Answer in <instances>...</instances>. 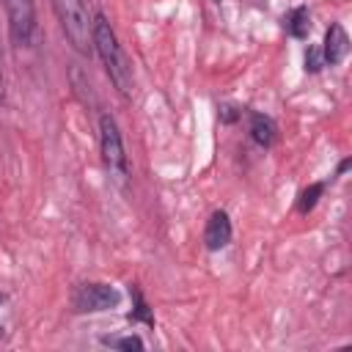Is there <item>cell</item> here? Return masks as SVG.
Returning a JSON list of instances; mask_svg holds the SVG:
<instances>
[{
    "mask_svg": "<svg viewBox=\"0 0 352 352\" xmlns=\"http://www.w3.org/2000/svg\"><path fill=\"white\" fill-rule=\"evenodd\" d=\"M248 135L258 148H272L278 140V124L272 121V116L267 113H250V124H248Z\"/></svg>",
    "mask_w": 352,
    "mask_h": 352,
    "instance_id": "ba28073f",
    "label": "cell"
},
{
    "mask_svg": "<svg viewBox=\"0 0 352 352\" xmlns=\"http://www.w3.org/2000/svg\"><path fill=\"white\" fill-rule=\"evenodd\" d=\"M99 344H104V346H110V349H124V352H140V349H146V344H143V338H140L138 333H126V336H102Z\"/></svg>",
    "mask_w": 352,
    "mask_h": 352,
    "instance_id": "7c38bea8",
    "label": "cell"
},
{
    "mask_svg": "<svg viewBox=\"0 0 352 352\" xmlns=\"http://www.w3.org/2000/svg\"><path fill=\"white\" fill-rule=\"evenodd\" d=\"M8 36L16 47H30L36 36V3L33 0H3Z\"/></svg>",
    "mask_w": 352,
    "mask_h": 352,
    "instance_id": "5b68a950",
    "label": "cell"
},
{
    "mask_svg": "<svg viewBox=\"0 0 352 352\" xmlns=\"http://www.w3.org/2000/svg\"><path fill=\"white\" fill-rule=\"evenodd\" d=\"M91 44H94V52L99 55L102 66H104V74L110 77L113 88L129 99L132 96V88H135V77H132V66H129V58L110 25V19L99 11L94 14V22H91Z\"/></svg>",
    "mask_w": 352,
    "mask_h": 352,
    "instance_id": "6da1fadb",
    "label": "cell"
},
{
    "mask_svg": "<svg viewBox=\"0 0 352 352\" xmlns=\"http://www.w3.org/2000/svg\"><path fill=\"white\" fill-rule=\"evenodd\" d=\"M99 154H102V162L110 170V176H116L118 182H126V176H129L126 148H124V138H121L118 121L110 113L99 116Z\"/></svg>",
    "mask_w": 352,
    "mask_h": 352,
    "instance_id": "3957f363",
    "label": "cell"
},
{
    "mask_svg": "<svg viewBox=\"0 0 352 352\" xmlns=\"http://www.w3.org/2000/svg\"><path fill=\"white\" fill-rule=\"evenodd\" d=\"M0 300H3V294H0Z\"/></svg>",
    "mask_w": 352,
    "mask_h": 352,
    "instance_id": "ac0fdd59",
    "label": "cell"
},
{
    "mask_svg": "<svg viewBox=\"0 0 352 352\" xmlns=\"http://www.w3.org/2000/svg\"><path fill=\"white\" fill-rule=\"evenodd\" d=\"M52 11L60 22V30L66 36V41L72 44V50L77 55H91L94 44H91V22L94 16L85 8V0H50Z\"/></svg>",
    "mask_w": 352,
    "mask_h": 352,
    "instance_id": "7a4b0ae2",
    "label": "cell"
},
{
    "mask_svg": "<svg viewBox=\"0 0 352 352\" xmlns=\"http://www.w3.org/2000/svg\"><path fill=\"white\" fill-rule=\"evenodd\" d=\"M129 297H132V311H129L126 319H129L132 324L143 322V324L154 327V311H151V305L146 302V297H143V292H140L138 283H129Z\"/></svg>",
    "mask_w": 352,
    "mask_h": 352,
    "instance_id": "30bf717a",
    "label": "cell"
},
{
    "mask_svg": "<svg viewBox=\"0 0 352 352\" xmlns=\"http://www.w3.org/2000/svg\"><path fill=\"white\" fill-rule=\"evenodd\" d=\"M239 116H242V110L236 104H220V121L223 124H234Z\"/></svg>",
    "mask_w": 352,
    "mask_h": 352,
    "instance_id": "5bb4252c",
    "label": "cell"
},
{
    "mask_svg": "<svg viewBox=\"0 0 352 352\" xmlns=\"http://www.w3.org/2000/svg\"><path fill=\"white\" fill-rule=\"evenodd\" d=\"M322 69H324V60H322L319 44H308V47H305V72H308V74H319Z\"/></svg>",
    "mask_w": 352,
    "mask_h": 352,
    "instance_id": "4fadbf2b",
    "label": "cell"
},
{
    "mask_svg": "<svg viewBox=\"0 0 352 352\" xmlns=\"http://www.w3.org/2000/svg\"><path fill=\"white\" fill-rule=\"evenodd\" d=\"M324 190H327V182H311L308 187H302L300 195H297V201H294V212L297 214H311L316 209L319 198L324 195Z\"/></svg>",
    "mask_w": 352,
    "mask_h": 352,
    "instance_id": "8fae6325",
    "label": "cell"
},
{
    "mask_svg": "<svg viewBox=\"0 0 352 352\" xmlns=\"http://www.w3.org/2000/svg\"><path fill=\"white\" fill-rule=\"evenodd\" d=\"M283 30H286V36H292L297 41L308 38V33H311V14H308V8L305 6H294L283 16Z\"/></svg>",
    "mask_w": 352,
    "mask_h": 352,
    "instance_id": "9c48e42d",
    "label": "cell"
},
{
    "mask_svg": "<svg viewBox=\"0 0 352 352\" xmlns=\"http://www.w3.org/2000/svg\"><path fill=\"white\" fill-rule=\"evenodd\" d=\"M6 99V82H3V44H0V104Z\"/></svg>",
    "mask_w": 352,
    "mask_h": 352,
    "instance_id": "2e32d148",
    "label": "cell"
},
{
    "mask_svg": "<svg viewBox=\"0 0 352 352\" xmlns=\"http://www.w3.org/2000/svg\"><path fill=\"white\" fill-rule=\"evenodd\" d=\"M121 305V292L102 280H85L72 292V308L77 314H99Z\"/></svg>",
    "mask_w": 352,
    "mask_h": 352,
    "instance_id": "277c9868",
    "label": "cell"
},
{
    "mask_svg": "<svg viewBox=\"0 0 352 352\" xmlns=\"http://www.w3.org/2000/svg\"><path fill=\"white\" fill-rule=\"evenodd\" d=\"M319 50H322L324 66H338L346 58V52H349V36H346V30H344L341 22H330V28L324 30V41L319 44Z\"/></svg>",
    "mask_w": 352,
    "mask_h": 352,
    "instance_id": "52a82bcc",
    "label": "cell"
},
{
    "mask_svg": "<svg viewBox=\"0 0 352 352\" xmlns=\"http://www.w3.org/2000/svg\"><path fill=\"white\" fill-rule=\"evenodd\" d=\"M349 165H352V157H344V160L338 162V168H336V176H333V179H338V176H344V173L349 170Z\"/></svg>",
    "mask_w": 352,
    "mask_h": 352,
    "instance_id": "9a60e30c",
    "label": "cell"
},
{
    "mask_svg": "<svg viewBox=\"0 0 352 352\" xmlns=\"http://www.w3.org/2000/svg\"><path fill=\"white\" fill-rule=\"evenodd\" d=\"M231 236H234V226H231L228 212L226 209H214L209 214L206 226H204V248L212 250V253L214 250H223V248H228Z\"/></svg>",
    "mask_w": 352,
    "mask_h": 352,
    "instance_id": "8992f818",
    "label": "cell"
},
{
    "mask_svg": "<svg viewBox=\"0 0 352 352\" xmlns=\"http://www.w3.org/2000/svg\"><path fill=\"white\" fill-rule=\"evenodd\" d=\"M214 3H223V0H214Z\"/></svg>",
    "mask_w": 352,
    "mask_h": 352,
    "instance_id": "e0dca14e",
    "label": "cell"
}]
</instances>
